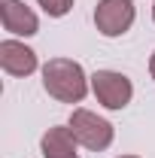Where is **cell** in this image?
Masks as SVG:
<instances>
[{
  "mask_svg": "<svg viewBox=\"0 0 155 158\" xmlns=\"http://www.w3.org/2000/svg\"><path fill=\"white\" fill-rule=\"evenodd\" d=\"M43 88L61 103H79L91 88V76H85L79 61L52 58L43 64Z\"/></svg>",
  "mask_w": 155,
  "mask_h": 158,
  "instance_id": "1",
  "label": "cell"
},
{
  "mask_svg": "<svg viewBox=\"0 0 155 158\" xmlns=\"http://www.w3.org/2000/svg\"><path fill=\"white\" fill-rule=\"evenodd\" d=\"M0 21H3V31L12 37H34L40 31L37 12L21 0H0Z\"/></svg>",
  "mask_w": 155,
  "mask_h": 158,
  "instance_id": "5",
  "label": "cell"
},
{
  "mask_svg": "<svg viewBox=\"0 0 155 158\" xmlns=\"http://www.w3.org/2000/svg\"><path fill=\"white\" fill-rule=\"evenodd\" d=\"M91 91H94L97 103L107 106V110H125L134 98L131 79L119 70H97L91 76Z\"/></svg>",
  "mask_w": 155,
  "mask_h": 158,
  "instance_id": "3",
  "label": "cell"
},
{
  "mask_svg": "<svg viewBox=\"0 0 155 158\" xmlns=\"http://www.w3.org/2000/svg\"><path fill=\"white\" fill-rule=\"evenodd\" d=\"M40 6H43V12L49 15V19H64L70 9H73V0H37Z\"/></svg>",
  "mask_w": 155,
  "mask_h": 158,
  "instance_id": "8",
  "label": "cell"
},
{
  "mask_svg": "<svg viewBox=\"0 0 155 158\" xmlns=\"http://www.w3.org/2000/svg\"><path fill=\"white\" fill-rule=\"evenodd\" d=\"M137 9L131 0H100L94 6V24L103 37H122L131 31Z\"/></svg>",
  "mask_w": 155,
  "mask_h": 158,
  "instance_id": "4",
  "label": "cell"
},
{
  "mask_svg": "<svg viewBox=\"0 0 155 158\" xmlns=\"http://www.w3.org/2000/svg\"><path fill=\"white\" fill-rule=\"evenodd\" d=\"M152 21H155V3H152Z\"/></svg>",
  "mask_w": 155,
  "mask_h": 158,
  "instance_id": "10",
  "label": "cell"
},
{
  "mask_svg": "<svg viewBox=\"0 0 155 158\" xmlns=\"http://www.w3.org/2000/svg\"><path fill=\"white\" fill-rule=\"evenodd\" d=\"M76 137H73V131H70V125H55V128H49L43 140H40V152L43 158H79L76 152Z\"/></svg>",
  "mask_w": 155,
  "mask_h": 158,
  "instance_id": "7",
  "label": "cell"
},
{
  "mask_svg": "<svg viewBox=\"0 0 155 158\" xmlns=\"http://www.w3.org/2000/svg\"><path fill=\"white\" fill-rule=\"evenodd\" d=\"M119 158H137V155H119Z\"/></svg>",
  "mask_w": 155,
  "mask_h": 158,
  "instance_id": "11",
  "label": "cell"
},
{
  "mask_svg": "<svg viewBox=\"0 0 155 158\" xmlns=\"http://www.w3.org/2000/svg\"><path fill=\"white\" fill-rule=\"evenodd\" d=\"M0 67L9 76H31L37 70V52L19 40H3L0 43Z\"/></svg>",
  "mask_w": 155,
  "mask_h": 158,
  "instance_id": "6",
  "label": "cell"
},
{
  "mask_svg": "<svg viewBox=\"0 0 155 158\" xmlns=\"http://www.w3.org/2000/svg\"><path fill=\"white\" fill-rule=\"evenodd\" d=\"M67 125H70L76 143L85 146V149H91V152H103L113 143V137H116L113 125L107 118H100L97 113H91V110H73V116H70Z\"/></svg>",
  "mask_w": 155,
  "mask_h": 158,
  "instance_id": "2",
  "label": "cell"
},
{
  "mask_svg": "<svg viewBox=\"0 0 155 158\" xmlns=\"http://www.w3.org/2000/svg\"><path fill=\"white\" fill-rule=\"evenodd\" d=\"M149 73H152V79H155V52H152V58H149Z\"/></svg>",
  "mask_w": 155,
  "mask_h": 158,
  "instance_id": "9",
  "label": "cell"
}]
</instances>
